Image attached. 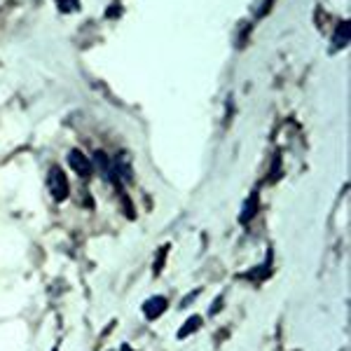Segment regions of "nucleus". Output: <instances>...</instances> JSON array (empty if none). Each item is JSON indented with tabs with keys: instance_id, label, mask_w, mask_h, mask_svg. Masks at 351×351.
<instances>
[{
	"instance_id": "obj_6",
	"label": "nucleus",
	"mask_w": 351,
	"mask_h": 351,
	"mask_svg": "<svg viewBox=\"0 0 351 351\" xmlns=\"http://www.w3.org/2000/svg\"><path fill=\"white\" fill-rule=\"evenodd\" d=\"M164 258H167V246H164L162 251H160V258H157V263H155V274H160V271H162Z\"/></svg>"
},
{
	"instance_id": "obj_4",
	"label": "nucleus",
	"mask_w": 351,
	"mask_h": 351,
	"mask_svg": "<svg viewBox=\"0 0 351 351\" xmlns=\"http://www.w3.org/2000/svg\"><path fill=\"white\" fill-rule=\"evenodd\" d=\"M349 43V24H339L337 33H335V40H332V45L335 47H344V45Z\"/></svg>"
},
{
	"instance_id": "obj_1",
	"label": "nucleus",
	"mask_w": 351,
	"mask_h": 351,
	"mask_svg": "<svg viewBox=\"0 0 351 351\" xmlns=\"http://www.w3.org/2000/svg\"><path fill=\"white\" fill-rule=\"evenodd\" d=\"M47 190H49V195H52L56 202H64L66 197H68V192H71V185H68L66 173L61 171L59 167L49 169V173H47Z\"/></svg>"
},
{
	"instance_id": "obj_7",
	"label": "nucleus",
	"mask_w": 351,
	"mask_h": 351,
	"mask_svg": "<svg viewBox=\"0 0 351 351\" xmlns=\"http://www.w3.org/2000/svg\"><path fill=\"white\" fill-rule=\"evenodd\" d=\"M54 351H56V349H54Z\"/></svg>"
},
{
	"instance_id": "obj_5",
	"label": "nucleus",
	"mask_w": 351,
	"mask_h": 351,
	"mask_svg": "<svg viewBox=\"0 0 351 351\" xmlns=\"http://www.w3.org/2000/svg\"><path fill=\"white\" fill-rule=\"evenodd\" d=\"M199 326H202V319H199V316H192V319H188V321H185V328H183V330L178 332V337H188L190 332H195V330H197V328H199Z\"/></svg>"
},
{
	"instance_id": "obj_3",
	"label": "nucleus",
	"mask_w": 351,
	"mask_h": 351,
	"mask_svg": "<svg viewBox=\"0 0 351 351\" xmlns=\"http://www.w3.org/2000/svg\"><path fill=\"white\" fill-rule=\"evenodd\" d=\"M164 311H167V300L164 298H150L148 302L143 304V314L148 316V319L152 321V319H157V316H162Z\"/></svg>"
},
{
	"instance_id": "obj_2",
	"label": "nucleus",
	"mask_w": 351,
	"mask_h": 351,
	"mask_svg": "<svg viewBox=\"0 0 351 351\" xmlns=\"http://www.w3.org/2000/svg\"><path fill=\"white\" fill-rule=\"evenodd\" d=\"M68 162H71L73 171L80 173L82 178H89V176H92V162H89V157H84L80 150H73L71 155H68Z\"/></svg>"
}]
</instances>
